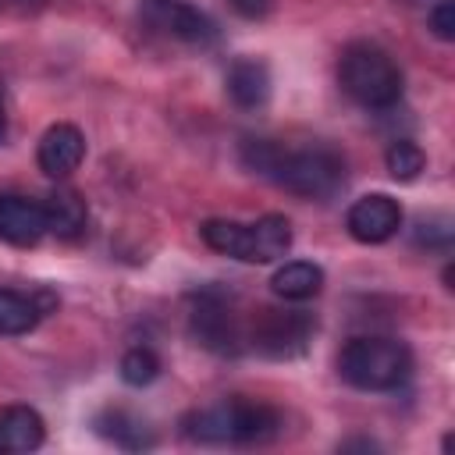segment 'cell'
<instances>
[{
  "label": "cell",
  "mask_w": 455,
  "mask_h": 455,
  "mask_svg": "<svg viewBox=\"0 0 455 455\" xmlns=\"http://www.w3.org/2000/svg\"><path fill=\"white\" fill-rule=\"evenodd\" d=\"M43 217H46V235L78 238L85 231L89 210H85V199L75 188H57L43 199Z\"/></svg>",
  "instance_id": "7c38bea8"
},
{
  "label": "cell",
  "mask_w": 455,
  "mask_h": 455,
  "mask_svg": "<svg viewBox=\"0 0 455 455\" xmlns=\"http://www.w3.org/2000/svg\"><path fill=\"white\" fill-rule=\"evenodd\" d=\"M338 373L359 391H395L412 373V352L402 338L363 334L352 338L338 355Z\"/></svg>",
  "instance_id": "7a4b0ae2"
},
{
  "label": "cell",
  "mask_w": 455,
  "mask_h": 455,
  "mask_svg": "<svg viewBox=\"0 0 455 455\" xmlns=\"http://www.w3.org/2000/svg\"><path fill=\"white\" fill-rule=\"evenodd\" d=\"M228 4H231L235 14H242L249 21H259V18H267L274 11V0H228Z\"/></svg>",
  "instance_id": "7402d4cb"
},
{
  "label": "cell",
  "mask_w": 455,
  "mask_h": 455,
  "mask_svg": "<svg viewBox=\"0 0 455 455\" xmlns=\"http://www.w3.org/2000/svg\"><path fill=\"white\" fill-rule=\"evenodd\" d=\"M291 249V224L281 213H263L252 220V263H274Z\"/></svg>",
  "instance_id": "2e32d148"
},
{
  "label": "cell",
  "mask_w": 455,
  "mask_h": 455,
  "mask_svg": "<svg viewBox=\"0 0 455 455\" xmlns=\"http://www.w3.org/2000/svg\"><path fill=\"white\" fill-rule=\"evenodd\" d=\"M36 160H39V171L46 178H68L82 167L85 160V135L60 121V124H50L39 139V149H36Z\"/></svg>",
  "instance_id": "ba28073f"
},
{
  "label": "cell",
  "mask_w": 455,
  "mask_h": 455,
  "mask_svg": "<svg viewBox=\"0 0 455 455\" xmlns=\"http://www.w3.org/2000/svg\"><path fill=\"white\" fill-rule=\"evenodd\" d=\"M345 228L355 242L363 245H380L387 238L398 235L402 228V206L387 196V192H370L363 199H355L345 213Z\"/></svg>",
  "instance_id": "8992f818"
},
{
  "label": "cell",
  "mask_w": 455,
  "mask_h": 455,
  "mask_svg": "<svg viewBox=\"0 0 455 455\" xmlns=\"http://www.w3.org/2000/svg\"><path fill=\"white\" fill-rule=\"evenodd\" d=\"M121 380L124 384H132V387H146V384H153L156 377H160V359H156V352L153 348H146V345H139V348H128L124 355H121Z\"/></svg>",
  "instance_id": "ffe728a7"
},
{
  "label": "cell",
  "mask_w": 455,
  "mask_h": 455,
  "mask_svg": "<svg viewBox=\"0 0 455 455\" xmlns=\"http://www.w3.org/2000/svg\"><path fill=\"white\" fill-rule=\"evenodd\" d=\"M313 331H316V320L302 309H259L252 320L249 341H252V348L284 359V355L302 352Z\"/></svg>",
  "instance_id": "5b68a950"
},
{
  "label": "cell",
  "mask_w": 455,
  "mask_h": 455,
  "mask_svg": "<svg viewBox=\"0 0 455 455\" xmlns=\"http://www.w3.org/2000/svg\"><path fill=\"white\" fill-rule=\"evenodd\" d=\"M46 441V423L32 405L0 409V451H36Z\"/></svg>",
  "instance_id": "8fae6325"
},
{
  "label": "cell",
  "mask_w": 455,
  "mask_h": 455,
  "mask_svg": "<svg viewBox=\"0 0 455 455\" xmlns=\"http://www.w3.org/2000/svg\"><path fill=\"white\" fill-rule=\"evenodd\" d=\"M43 316V306L25 295V291H14V288H0V334L4 338H18V334H28Z\"/></svg>",
  "instance_id": "e0dca14e"
},
{
  "label": "cell",
  "mask_w": 455,
  "mask_h": 455,
  "mask_svg": "<svg viewBox=\"0 0 455 455\" xmlns=\"http://www.w3.org/2000/svg\"><path fill=\"white\" fill-rule=\"evenodd\" d=\"M46 235V217L43 203L14 192H0V242L28 249Z\"/></svg>",
  "instance_id": "9c48e42d"
},
{
  "label": "cell",
  "mask_w": 455,
  "mask_h": 455,
  "mask_svg": "<svg viewBox=\"0 0 455 455\" xmlns=\"http://www.w3.org/2000/svg\"><path fill=\"white\" fill-rule=\"evenodd\" d=\"M281 430L277 409L252 398H224L185 419V434L199 444H263Z\"/></svg>",
  "instance_id": "6da1fadb"
},
{
  "label": "cell",
  "mask_w": 455,
  "mask_h": 455,
  "mask_svg": "<svg viewBox=\"0 0 455 455\" xmlns=\"http://www.w3.org/2000/svg\"><path fill=\"white\" fill-rule=\"evenodd\" d=\"M384 164H387V174H391L395 181H412V178H419V171L427 167V153H423L412 139H398V142L387 146Z\"/></svg>",
  "instance_id": "d6986e66"
},
{
  "label": "cell",
  "mask_w": 455,
  "mask_h": 455,
  "mask_svg": "<svg viewBox=\"0 0 455 455\" xmlns=\"http://www.w3.org/2000/svg\"><path fill=\"white\" fill-rule=\"evenodd\" d=\"M224 89H228V96H231L235 107L259 110L270 100V68L263 60H256V57H238L228 68Z\"/></svg>",
  "instance_id": "30bf717a"
},
{
  "label": "cell",
  "mask_w": 455,
  "mask_h": 455,
  "mask_svg": "<svg viewBox=\"0 0 455 455\" xmlns=\"http://www.w3.org/2000/svg\"><path fill=\"white\" fill-rule=\"evenodd\" d=\"M7 139V117H4V107H0V142Z\"/></svg>",
  "instance_id": "603a6c76"
},
{
  "label": "cell",
  "mask_w": 455,
  "mask_h": 455,
  "mask_svg": "<svg viewBox=\"0 0 455 455\" xmlns=\"http://www.w3.org/2000/svg\"><path fill=\"white\" fill-rule=\"evenodd\" d=\"M270 288H274V295H281L288 302H302V299H313L323 288V270L309 259H288L284 267L274 270Z\"/></svg>",
  "instance_id": "5bb4252c"
},
{
  "label": "cell",
  "mask_w": 455,
  "mask_h": 455,
  "mask_svg": "<svg viewBox=\"0 0 455 455\" xmlns=\"http://www.w3.org/2000/svg\"><path fill=\"white\" fill-rule=\"evenodd\" d=\"M142 14H146V21H153L156 28H164L167 36H174L181 43H199L203 46V43L217 39L213 21L185 0H142Z\"/></svg>",
  "instance_id": "52a82bcc"
},
{
  "label": "cell",
  "mask_w": 455,
  "mask_h": 455,
  "mask_svg": "<svg viewBox=\"0 0 455 455\" xmlns=\"http://www.w3.org/2000/svg\"><path fill=\"white\" fill-rule=\"evenodd\" d=\"M96 427H100L103 437H110V441L121 444V448H149V444H153L149 427H142V423H139L132 412H124V409H107V412L96 419Z\"/></svg>",
  "instance_id": "ac0fdd59"
},
{
  "label": "cell",
  "mask_w": 455,
  "mask_h": 455,
  "mask_svg": "<svg viewBox=\"0 0 455 455\" xmlns=\"http://www.w3.org/2000/svg\"><path fill=\"white\" fill-rule=\"evenodd\" d=\"M427 25H430V32L437 39L451 43L455 39V0H437L430 7V14H427Z\"/></svg>",
  "instance_id": "44dd1931"
},
{
  "label": "cell",
  "mask_w": 455,
  "mask_h": 455,
  "mask_svg": "<svg viewBox=\"0 0 455 455\" xmlns=\"http://www.w3.org/2000/svg\"><path fill=\"white\" fill-rule=\"evenodd\" d=\"M192 331L206 348H220V352L235 348V341H238V327L231 320V309H224L220 302H210V299H203L199 309L192 313Z\"/></svg>",
  "instance_id": "9a60e30c"
},
{
  "label": "cell",
  "mask_w": 455,
  "mask_h": 455,
  "mask_svg": "<svg viewBox=\"0 0 455 455\" xmlns=\"http://www.w3.org/2000/svg\"><path fill=\"white\" fill-rule=\"evenodd\" d=\"M199 238H203L213 252H220V256L252 263V224L224 220V217H210V220H203Z\"/></svg>",
  "instance_id": "4fadbf2b"
},
{
  "label": "cell",
  "mask_w": 455,
  "mask_h": 455,
  "mask_svg": "<svg viewBox=\"0 0 455 455\" xmlns=\"http://www.w3.org/2000/svg\"><path fill=\"white\" fill-rule=\"evenodd\" d=\"M267 178L302 199H331L345 185V156L327 146L277 149V160Z\"/></svg>",
  "instance_id": "277c9868"
},
{
  "label": "cell",
  "mask_w": 455,
  "mask_h": 455,
  "mask_svg": "<svg viewBox=\"0 0 455 455\" xmlns=\"http://www.w3.org/2000/svg\"><path fill=\"white\" fill-rule=\"evenodd\" d=\"M338 82L366 110L395 107L398 96H402V71H398V64L391 60L387 50H380L373 43H352L341 53Z\"/></svg>",
  "instance_id": "3957f363"
}]
</instances>
